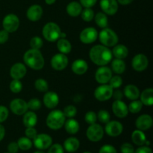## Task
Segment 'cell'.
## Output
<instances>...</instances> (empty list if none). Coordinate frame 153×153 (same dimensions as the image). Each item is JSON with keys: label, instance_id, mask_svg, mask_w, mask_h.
Masks as SVG:
<instances>
[{"label": "cell", "instance_id": "obj_1", "mask_svg": "<svg viewBox=\"0 0 153 153\" xmlns=\"http://www.w3.org/2000/svg\"><path fill=\"white\" fill-rule=\"evenodd\" d=\"M90 59L97 66H106L113 59L112 52L109 47L103 45H96L89 52Z\"/></svg>", "mask_w": 153, "mask_h": 153}, {"label": "cell", "instance_id": "obj_2", "mask_svg": "<svg viewBox=\"0 0 153 153\" xmlns=\"http://www.w3.org/2000/svg\"><path fill=\"white\" fill-rule=\"evenodd\" d=\"M24 63L26 66L34 70H42L44 67L45 60L39 49H30L23 55Z\"/></svg>", "mask_w": 153, "mask_h": 153}, {"label": "cell", "instance_id": "obj_3", "mask_svg": "<svg viewBox=\"0 0 153 153\" xmlns=\"http://www.w3.org/2000/svg\"><path fill=\"white\" fill-rule=\"evenodd\" d=\"M66 117L61 110H53L48 114L46 117V125L52 130L61 129L64 125Z\"/></svg>", "mask_w": 153, "mask_h": 153}, {"label": "cell", "instance_id": "obj_4", "mask_svg": "<svg viewBox=\"0 0 153 153\" xmlns=\"http://www.w3.org/2000/svg\"><path fill=\"white\" fill-rule=\"evenodd\" d=\"M42 34L48 42H55L61 37V30L58 24L49 22L43 26Z\"/></svg>", "mask_w": 153, "mask_h": 153}, {"label": "cell", "instance_id": "obj_5", "mask_svg": "<svg viewBox=\"0 0 153 153\" xmlns=\"http://www.w3.org/2000/svg\"><path fill=\"white\" fill-rule=\"evenodd\" d=\"M98 38L102 44L107 47H113L117 44L119 41V37L117 33L108 28H102L98 34Z\"/></svg>", "mask_w": 153, "mask_h": 153}, {"label": "cell", "instance_id": "obj_6", "mask_svg": "<svg viewBox=\"0 0 153 153\" xmlns=\"http://www.w3.org/2000/svg\"><path fill=\"white\" fill-rule=\"evenodd\" d=\"M104 128L100 124L94 123L89 126L86 131V136L91 142H98L104 136Z\"/></svg>", "mask_w": 153, "mask_h": 153}, {"label": "cell", "instance_id": "obj_7", "mask_svg": "<svg viewBox=\"0 0 153 153\" xmlns=\"http://www.w3.org/2000/svg\"><path fill=\"white\" fill-rule=\"evenodd\" d=\"M114 89L108 84L100 85L94 91V97L98 101L105 102L110 100L113 95Z\"/></svg>", "mask_w": 153, "mask_h": 153}, {"label": "cell", "instance_id": "obj_8", "mask_svg": "<svg viewBox=\"0 0 153 153\" xmlns=\"http://www.w3.org/2000/svg\"><path fill=\"white\" fill-rule=\"evenodd\" d=\"M19 26V19L16 14L9 13L4 17L2 20L3 29L8 33H13L17 31Z\"/></svg>", "mask_w": 153, "mask_h": 153}, {"label": "cell", "instance_id": "obj_9", "mask_svg": "<svg viewBox=\"0 0 153 153\" xmlns=\"http://www.w3.org/2000/svg\"><path fill=\"white\" fill-rule=\"evenodd\" d=\"M98 31L94 27H88L81 31L79 39L82 43L85 44H91L94 43L98 38Z\"/></svg>", "mask_w": 153, "mask_h": 153}, {"label": "cell", "instance_id": "obj_10", "mask_svg": "<svg viewBox=\"0 0 153 153\" xmlns=\"http://www.w3.org/2000/svg\"><path fill=\"white\" fill-rule=\"evenodd\" d=\"M33 144L39 150L47 149L52 144V138L50 135L45 133L37 134L33 139Z\"/></svg>", "mask_w": 153, "mask_h": 153}, {"label": "cell", "instance_id": "obj_11", "mask_svg": "<svg viewBox=\"0 0 153 153\" xmlns=\"http://www.w3.org/2000/svg\"><path fill=\"white\" fill-rule=\"evenodd\" d=\"M112 77V70L107 66H101L97 70L95 73V79L100 85L108 84Z\"/></svg>", "mask_w": 153, "mask_h": 153}, {"label": "cell", "instance_id": "obj_12", "mask_svg": "<svg viewBox=\"0 0 153 153\" xmlns=\"http://www.w3.org/2000/svg\"><path fill=\"white\" fill-rule=\"evenodd\" d=\"M69 63L68 58L67 55L62 53L55 54L52 58L50 61L51 67L57 71L64 70L67 67Z\"/></svg>", "mask_w": 153, "mask_h": 153}, {"label": "cell", "instance_id": "obj_13", "mask_svg": "<svg viewBox=\"0 0 153 153\" xmlns=\"http://www.w3.org/2000/svg\"><path fill=\"white\" fill-rule=\"evenodd\" d=\"M104 131L110 137H116L122 134L123 131V126L117 120H110L105 124Z\"/></svg>", "mask_w": 153, "mask_h": 153}, {"label": "cell", "instance_id": "obj_14", "mask_svg": "<svg viewBox=\"0 0 153 153\" xmlns=\"http://www.w3.org/2000/svg\"><path fill=\"white\" fill-rule=\"evenodd\" d=\"M10 109L13 114L21 116L28 111L27 102L22 99H13L10 102Z\"/></svg>", "mask_w": 153, "mask_h": 153}, {"label": "cell", "instance_id": "obj_15", "mask_svg": "<svg viewBox=\"0 0 153 153\" xmlns=\"http://www.w3.org/2000/svg\"><path fill=\"white\" fill-rule=\"evenodd\" d=\"M131 66L135 71L143 72L146 70L149 66V60L143 54H137L132 58Z\"/></svg>", "mask_w": 153, "mask_h": 153}, {"label": "cell", "instance_id": "obj_16", "mask_svg": "<svg viewBox=\"0 0 153 153\" xmlns=\"http://www.w3.org/2000/svg\"><path fill=\"white\" fill-rule=\"evenodd\" d=\"M100 7L106 15H114L117 12L119 5L117 0H100Z\"/></svg>", "mask_w": 153, "mask_h": 153}, {"label": "cell", "instance_id": "obj_17", "mask_svg": "<svg viewBox=\"0 0 153 153\" xmlns=\"http://www.w3.org/2000/svg\"><path fill=\"white\" fill-rule=\"evenodd\" d=\"M112 111L118 118H125L128 114V105L124 102L120 100H115L112 104Z\"/></svg>", "mask_w": 153, "mask_h": 153}, {"label": "cell", "instance_id": "obj_18", "mask_svg": "<svg viewBox=\"0 0 153 153\" xmlns=\"http://www.w3.org/2000/svg\"><path fill=\"white\" fill-rule=\"evenodd\" d=\"M27 73L26 66L20 62L16 63L13 64L10 70V76L13 79H23L24 76Z\"/></svg>", "mask_w": 153, "mask_h": 153}, {"label": "cell", "instance_id": "obj_19", "mask_svg": "<svg viewBox=\"0 0 153 153\" xmlns=\"http://www.w3.org/2000/svg\"><path fill=\"white\" fill-rule=\"evenodd\" d=\"M153 125V119L149 114H142L139 116L135 120V126L137 129L146 131L149 129Z\"/></svg>", "mask_w": 153, "mask_h": 153}, {"label": "cell", "instance_id": "obj_20", "mask_svg": "<svg viewBox=\"0 0 153 153\" xmlns=\"http://www.w3.org/2000/svg\"><path fill=\"white\" fill-rule=\"evenodd\" d=\"M43 104L49 109H54L59 103V97L53 91H48L44 94L43 98Z\"/></svg>", "mask_w": 153, "mask_h": 153}, {"label": "cell", "instance_id": "obj_21", "mask_svg": "<svg viewBox=\"0 0 153 153\" xmlns=\"http://www.w3.org/2000/svg\"><path fill=\"white\" fill-rule=\"evenodd\" d=\"M43 8L39 4H32L26 11V17L32 22H37L41 19L43 16Z\"/></svg>", "mask_w": 153, "mask_h": 153}, {"label": "cell", "instance_id": "obj_22", "mask_svg": "<svg viewBox=\"0 0 153 153\" xmlns=\"http://www.w3.org/2000/svg\"><path fill=\"white\" fill-rule=\"evenodd\" d=\"M72 71L78 76H81L87 73L88 70V64L83 59H77L74 61L71 66Z\"/></svg>", "mask_w": 153, "mask_h": 153}, {"label": "cell", "instance_id": "obj_23", "mask_svg": "<svg viewBox=\"0 0 153 153\" xmlns=\"http://www.w3.org/2000/svg\"><path fill=\"white\" fill-rule=\"evenodd\" d=\"M82 6L80 2L76 1H73L69 3L66 7V10L68 15L72 17H77L81 14L82 11Z\"/></svg>", "mask_w": 153, "mask_h": 153}, {"label": "cell", "instance_id": "obj_24", "mask_svg": "<svg viewBox=\"0 0 153 153\" xmlns=\"http://www.w3.org/2000/svg\"><path fill=\"white\" fill-rule=\"evenodd\" d=\"M80 146V142L78 138L70 137L66 139L64 142V149L68 152H75L79 149Z\"/></svg>", "mask_w": 153, "mask_h": 153}, {"label": "cell", "instance_id": "obj_25", "mask_svg": "<svg viewBox=\"0 0 153 153\" xmlns=\"http://www.w3.org/2000/svg\"><path fill=\"white\" fill-rule=\"evenodd\" d=\"M64 128L66 131L70 134H76L80 129V125L76 120L73 118H68L64 123Z\"/></svg>", "mask_w": 153, "mask_h": 153}, {"label": "cell", "instance_id": "obj_26", "mask_svg": "<svg viewBox=\"0 0 153 153\" xmlns=\"http://www.w3.org/2000/svg\"><path fill=\"white\" fill-rule=\"evenodd\" d=\"M124 95L130 100H137L140 97V90L134 85H128L124 88Z\"/></svg>", "mask_w": 153, "mask_h": 153}, {"label": "cell", "instance_id": "obj_27", "mask_svg": "<svg viewBox=\"0 0 153 153\" xmlns=\"http://www.w3.org/2000/svg\"><path fill=\"white\" fill-rule=\"evenodd\" d=\"M22 122L26 128L34 127L37 123V116L33 111H27L23 114Z\"/></svg>", "mask_w": 153, "mask_h": 153}, {"label": "cell", "instance_id": "obj_28", "mask_svg": "<svg viewBox=\"0 0 153 153\" xmlns=\"http://www.w3.org/2000/svg\"><path fill=\"white\" fill-rule=\"evenodd\" d=\"M112 55L118 59H125L128 55V49L125 45L117 44L113 46Z\"/></svg>", "mask_w": 153, "mask_h": 153}, {"label": "cell", "instance_id": "obj_29", "mask_svg": "<svg viewBox=\"0 0 153 153\" xmlns=\"http://www.w3.org/2000/svg\"><path fill=\"white\" fill-rule=\"evenodd\" d=\"M140 102L146 106H152L153 105V89L146 88L140 94Z\"/></svg>", "mask_w": 153, "mask_h": 153}, {"label": "cell", "instance_id": "obj_30", "mask_svg": "<svg viewBox=\"0 0 153 153\" xmlns=\"http://www.w3.org/2000/svg\"><path fill=\"white\" fill-rule=\"evenodd\" d=\"M57 49L60 53L67 55L72 50V45L70 42L66 38H59L57 40Z\"/></svg>", "mask_w": 153, "mask_h": 153}, {"label": "cell", "instance_id": "obj_31", "mask_svg": "<svg viewBox=\"0 0 153 153\" xmlns=\"http://www.w3.org/2000/svg\"><path fill=\"white\" fill-rule=\"evenodd\" d=\"M131 140L133 143L137 146H140L145 144V142L146 140V135L144 132L141 130H134L131 134Z\"/></svg>", "mask_w": 153, "mask_h": 153}, {"label": "cell", "instance_id": "obj_32", "mask_svg": "<svg viewBox=\"0 0 153 153\" xmlns=\"http://www.w3.org/2000/svg\"><path fill=\"white\" fill-rule=\"evenodd\" d=\"M111 62V70H113L114 73L120 75L125 72L126 69V65L123 60L115 58V59L112 60Z\"/></svg>", "mask_w": 153, "mask_h": 153}, {"label": "cell", "instance_id": "obj_33", "mask_svg": "<svg viewBox=\"0 0 153 153\" xmlns=\"http://www.w3.org/2000/svg\"><path fill=\"white\" fill-rule=\"evenodd\" d=\"M95 22L100 28H107L108 25V19L107 15L103 12H98L97 14L94 16Z\"/></svg>", "mask_w": 153, "mask_h": 153}, {"label": "cell", "instance_id": "obj_34", "mask_svg": "<svg viewBox=\"0 0 153 153\" xmlns=\"http://www.w3.org/2000/svg\"><path fill=\"white\" fill-rule=\"evenodd\" d=\"M16 143L19 146V149L23 151L29 150L33 146V142L31 141V139L28 138L27 137H19Z\"/></svg>", "mask_w": 153, "mask_h": 153}, {"label": "cell", "instance_id": "obj_35", "mask_svg": "<svg viewBox=\"0 0 153 153\" xmlns=\"http://www.w3.org/2000/svg\"><path fill=\"white\" fill-rule=\"evenodd\" d=\"M143 105L140 100H132V102L128 105V112H131V114L139 113L143 108Z\"/></svg>", "mask_w": 153, "mask_h": 153}, {"label": "cell", "instance_id": "obj_36", "mask_svg": "<svg viewBox=\"0 0 153 153\" xmlns=\"http://www.w3.org/2000/svg\"><path fill=\"white\" fill-rule=\"evenodd\" d=\"M81 16L82 19L85 22H91L94 19V10L91 7H85L84 10H82V13H81Z\"/></svg>", "mask_w": 153, "mask_h": 153}, {"label": "cell", "instance_id": "obj_37", "mask_svg": "<svg viewBox=\"0 0 153 153\" xmlns=\"http://www.w3.org/2000/svg\"><path fill=\"white\" fill-rule=\"evenodd\" d=\"M34 87L36 90L40 92H46L49 89V85L46 80L43 79H38L34 82Z\"/></svg>", "mask_w": 153, "mask_h": 153}, {"label": "cell", "instance_id": "obj_38", "mask_svg": "<svg viewBox=\"0 0 153 153\" xmlns=\"http://www.w3.org/2000/svg\"><path fill=\"white\" fill-rule=\"evenodd\" d=\"M97 120L102 123L106 124L108 122L111 120V114L108 111L100 110L99 111L98 114H97Z\"/></svg>", "mask_w": 153, "mask_h": 153}, {"label": "cell", "instance_id": "obj_39", "mask_svg": "<svg viewBox=\"0 0 153 153\" xmlns=\"http://www.w3.org/2000/svg\"><path fill=\"white\" fill-rule=\"evenodd\" d=\"M123 81L122 77L118 76V75H117V76H112V77L111 78L110 81L108 82V85H110L114 90V89H117V88H120L123 85Z\"/></svg>", "mask_w": 153, "mask_h": 153}, {"label": "cell", "instance_id": "obj_40", "mask_svg": "<svg viewBox=\"0 0 153 153\" xmlns=\"http://www.w3.org/2000/svg\"><path fill=\"white\" fill-rule=\"evenodd\" d=\"M63 113L66 118H73L77 114V108L73 105H69L64 108Z\"/></svg>", "mask_w": 153, "mask_h": 153}, {"label": "cell", "instance_id": "obj_41", "mask_svg": "<svg viewBox=\"0 0 153 153\" xmlns=\"http://www.w3.org/2000/svg\"><path fill=\"white\" fill-rule=\"evenodd\" d=\"M10 91L13 94H18V93L21 92L22 90V84L20 82V80H17V79H13L10 82V85H9Z\"/></svg>", "mask_w": 153, "mask_h": 153}, {"label": "cell", "instance_id": "obj_42", "mask_svg": "<svg viewBox=\"0 0 153 153\" xmlns=\"http://www.w3.org/2000/svg\"><path fill=\"white\" fill-rule=\"evenodd\" d=\"M43 46V40H42L41 37H38V36H35L33 37L30 40V46L31 49H39L40 50Z\"/></svg>", "mask_w": 153, "mask_h": 153}, {"label": "cell", "instance_id": "obj_43", "mask_svg": "<svg viewBox=\"0 0 153 153\" xmlns=\"http://www.w3.org/2000/svg\"><path fill=\"white\" fill-rule=\"evenodd\" d=\"M28 105V108L31 111H37L41 108L42 103L40 100L37 98L31 99L29 101L27 102Z\"/></svg>", "mask_w": 153, "mask_h": 153}, {"label": "cell", "instance_id": "obj_44", "mask_svg": "<svg viewBox=\"0 0 153 153\" xmlns=\"http://www.w3.org/2000/svg\"><path fill=\"white\" fill-rule=\"evenodd\" d=\"M85 120L89 125L96 123V122L97 120V114L94 111H88L85 114Z\"/></svg>", "mask_w": 153, "mask_h": 153}, {"label": "cell", "instance_id": "obj_45", "mask_svg": "<svg viewBox=\"0 0 153 153\" xmlns=\"http://www.w3.org/2000/svg\"><path fill=\"white\" fill-rule=\"evenodd\" d=\"M47 153H64V149L60 143H55L49 146Z\"/></svg>", "mask_w": 153, "mask_h": 153}, {"label": "cell", "instance_id": "obj_46", "mask_svg": "<svg viewBox=\"0 0 153 153\" xmlns=\"http://www.w3.org/2000/svg\"><path fill=\"white\" fill-rule=\"evenodd\" d=\"M9 115V111L7 107L0 105V123L4 122L7 119Z\"/></svg>", "mask_w": 153, "mask_h": 153}, {"label": "cell", "instance_id": "obj_47", "mask_svg": "<svg viewBox=\"0 0 153 153\" xmlns=\"http://www.w3.org/2000/svg\"><path fill=\"white\" fill-rule=\"evenodd\" d=\"M99 153H117V152L114 146L110 144H105L100 148Z\"/></svg>", "mask_w": 153, "mask_h": 153}, {"label": "cell", "instance_id": "obj_48", "mask_svg": "<svg viewBox=\"0 0 153 153\" xmlns=\"http://www.w3.org/2000/svg\"><path fill=\"white\" fill-rule=\"evenodd\" d=\"M121 153H134V148L129 143H124L120 146Z\"/></svg>", "mask_w": 153, "mask_h": 153}, {"label": "cell", "instance_id": "obj_49", "mask_svg": "<svg viewBox=\"0 0 153 153\" xmlns=\"http://www.w3.org/2000/svg\"><path fill=\"white\" fill-rule=\"evenodd\" d=\"M25 137L31 139V140H33V139L37 136V130L34 128V127H28V128H26V129H25Z\"/></svg>", "mask_w": 153, "mask_h": 153}, {"label": "cell", "instance_id": "obj_50", "mask_svg": "<svg viewBox=\"0 0 153 153\" xmlns=\"http://www.w3.org/2000/svg\"><path fill=\"white\" fill-rule=\"evenodd\" d=\"M79 2L82 7H92L97 4V0H79Z\"/></svg>", "mask_w": 153, "mask_h": 153}, {"label": "cell", "instance_id": "obj_51", "mask_svg": "<svg viewBox=\"0 0 153 153\" xmlns=\"http://www.w3.org/2000/svg\"><path fill=\"white\" fill-rule=\"evenodd\" d=\"M19 146L16 142H10L8 145H7V151L9 153H17L19 151Z\"/></svg>", "mask_w": 153, "mask_h": 153}, {"label": "cell", "instance_id": "obj_52", "mask_svg": "<svg viewBox=\"0 0 153 153\" xmlns=\"http://www.w3.org/2000/svg\"><path fill=\"white\" fill-rule=\"evenodd\" d=\"M9 39V33L4 29L0 31V44L5 43Z\"/></svg>", "mask_w": 153, "mask_h": 153}, {"label": "cell", "instance_id": "obj_53", "mask_svg": "<svg viewBox=\"0 0 153 153\" xmlns=\"http://www.w3.org/2000/svg\"><path fill=\"white\" fill-rule=\"evenodd\" d=\"M134 153H152V150L148 146H140L134 150Z\"/></svg>", "mask_w": 153, "mask_h": 153}, {"label": "cell", "instance_id": "obj_54", "mask_svg": "<svg viewBox=\"0 0 153 153\" xmlns=\"http://www.w3.org/2000/svg\"><path fill=\"white\" fill-rule=\"evenodd\" d=\"M112 97L115 99V100H122L123 97V94L120 90H116V91H113V95Z\"/></svg>", "mask_w": 153, "mask_h": 153}, {"label": "cell", "instance_id": "obj_55", "mask_svg": "<svg viewBox=\"0 0 153 153\" xmlns=\"http://www.w3.org/2000/svg\"><path fill=\"white\" fill-rule=\"evenodd\" d=\"M4 135H5V128L0 123V141H1L4 139Z\"/></svg>", "mask_w": 153, "mask_h": 153}, {"label": "cell", "instance_id": "obj_56", "mask_svg": "<svg viewBox=\"0 0 153 153\" xmlns=\"http://www.w3.org/2000/svg\"><path fill=\"white\" fill-rule=\"evenodd\" d=\"M118 4H120L122 5H128V4H131L134 0H117Z\"/></svg>", "mask_w": 153, "mask_h": 153}, {"label": "cell", "instance_id": "obj_57", "mask_svg": "<svg viewBox=\"0 0 153 153\" xmlns=\"http://www.w3.org/2000/svg\"><path fill=\"white\" fill-rule=\"evenodd\" d=\"M56 0H45V2L48 4V5H52L54 3H55Z\"/></svg>", "mask_w": 153, "mask_h": 153}, {"label": "cell", "instance_id": "obj_58", "mask_svg": "<svg viewBox=\"0 0 153 153\" xmlns=\"http://www.w3.org/2000/svg\"><path fill=\"white\" fill-rule=\"evenodd\" d=\"M34 153H45V152H43L42 150H37V151H35Z\"/></svg>", "mask_w": 153, "mask_h": 153}, {"label": "cell", "instance_id": "obj_59", "mask_svg": "<svg viewBox=\"0 0 153 153\" xmlns=\"http://www.w3.org/2000/svg\"><path fill=\"white\" fill-rule=\"evenodd\" d=\"M83 153H92V152H89V151H86V152H84Z\"/></svg>", "mask_w": 153, "mask_h": 153}, {"label": "cell", "instance_id": "obj_60", "mask_svg": "<svg viewBox=\"0 0 153 153\" xmlns=\"http://www.w3.org/2000/svg\"><path fill=\"white\" fill-rule=\"evenodd\" d=\"M4 153H9V152H4Z\"/></svg>", "mask_w": 153, "mask_h": 153}]
</instances>
